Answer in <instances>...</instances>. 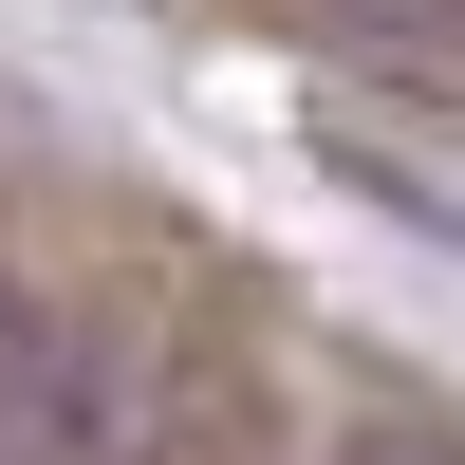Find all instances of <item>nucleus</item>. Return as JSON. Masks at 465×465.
<instances>
[{"label":"nucleus","instance_id":"2","mask_svg":"<svg viewBox=\"0 0 465 465\" xmlns=\"http://www.w3.org/2000/svg\"><path fill=\"white\" fill-rule=\"evenodd\" d=\"M335 168L372 186L391 223H429V242H465V168H429V149H372V131H335Z\"/></svg>","mask_w":465,"mask_h":465},{"label":"nucleus","instance_id":"1","mask_svg":"<svg viewBox=\"0 0 465 465\" xmlns=\"http://www.w3.org/2000/svg\"><path fill=\"white\" fill-rule=\"evenodd\" d=\"M0 465H149V372L112 317L0 298Z\"/></svg>","mask_w":465,"mask_h":465},{"label":"nucleus","instance_id":"3","mask_svg":"<svg viewBox=\"0 0 465 465\" xmlns=\"http://www.w3.org/2000/svg\"><path fill=\"white\" fill-rule=\"evenodd\" d=\"M354 465H447V447H429V429H372V447H354Z\"/></svg>","mask_w":465,"mask_h":465}]
</instances>
